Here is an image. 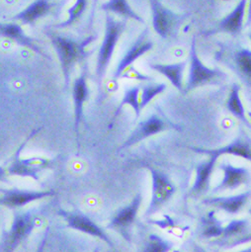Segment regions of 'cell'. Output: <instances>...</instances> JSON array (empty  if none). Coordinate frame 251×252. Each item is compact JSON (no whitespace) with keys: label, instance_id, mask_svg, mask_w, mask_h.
I'll use <instances>...</instances> for the list:
<instances>
[{"label":"cell","instance_id":"1","mask_svg":"<svg viewBox=\"0 0 251 252\" xmlns=\"http://www.w3.org/2000/svg\"><path fill=\"white\" fill-rule=\"evenodd\" d=\"M40 220V213L37 210L14 211L10 228L2 232L0 251L14 252L32 234Z\"/></svg>","mask_w":251,"mask_h":252},{"label":"cell","instance_id":"2","mask_svg":"<svg viewBox=\"0 0 251 252\" xmlns=\"http://www.w3.org/2000/svg\"><path fill=\"white\" fill-rule=\"evenodd\" d=\"M46 35L51 40V43L57 52L64 77V84L67 86L74 65L77 62L85 58L86 53L84 52V48L93 39L89 38L86 41L77 42L71 38L64 37L54 32H47Z\"/></svg>","mask_w":251,"mask_h":252},{"label":"cell","instance_id":"3","mask_svg":"<svg viewBox=\"0 0 251 252\" xmlns=\"http://www.w3.org/2000/svg\"><path fill=\"white\" fill-rule=\"evenodd\" d=\"M126 26H127V20H118L113 15L107 14L106 23H105V33L103 42L100 46L97 63H96V77L99 81H101L106 73L107 67L112 60L115 48L122 36L125 32Z\"/></svg>","mask_w":251,"mask_h":252},{"label":"cell","instance_id":"4","mask_svg":"<svg viewBox=\"0 0 251 252\" xmlns=\"http://www.w3.org/2000/svg\"><path fill=\"white\" fill-rule=\"evenodd\" d=\"M168 130L180 131L181 128L173 124L167 117L163 116V113L158 109V113H154L147 119L138 123L137 127L122 144L119 151L127 150L155 135Z\"/></svg>","mask_w":251,"mask_h":252},{"label":"cell","instance_id":"5","mask_svg":"<svg viewBox=\"0 0 251 252\" xmlns=\"http://www.w3.org/2000/svg\"><path fill=\"white\" fill-rule=\"evenodd\" d=\"M39 131L40 130L33 131L32 134L24 141V143L16 151L15 155L13 156L10 163L8 164V166L6 168L7 175L30 177V178H33L35 181H40L41 171L53 167L54 160H52V159L39 158V157H33L30 158H20L23 148L26 146L28 141Z\"/></svg>","mask_w":251,"mask_h":252},{"label":"cell","instance_id":"6","mask_svg":"<svg viewBox=\"0 0 251 252\" xmlns=\"http://www.w3.org/2000/svg\"><path fill=\"white\" fill-rule=\"evenodd\" d=\"M189 60H190L189 75H188V80L186 82V85L184 86L183 94H187L188 92H190L195 88L206 85L208 83H212L213 81L225 76V73L222 72L221 70L208 67L203 63V62L200 60L197 54L195 38L192 40Z\"/></svg>","mask_w":251,"mask_h":252},{"label":"cell","instance_id":"7","mask_svg":"<svg viewBox=\"0 0 251 252\" xmlns=\"http://www.w3.org/2000/svg\"><path fill=\"white\" fill-rule=\"evenodd\" d=\"M147 167L152 176V199L145 215L150 217L157 213L170 201L176 191V187L164 172L150 165Z\"/></svg>","mask_w":251,"mask_h":252},{"label":"cell","instance_id":"8","mask_svg":"<svg viewBox=\"0 0 251 252\" xmlns=\"http://www.w3.org/2000/svg\"><path fill=\"white\" fill-rule=\"evenodd\" d=\"M152 19L154 30L162 39L175 36L178 28L182 24L183 16L167 8L159 0H151Z\"/></svg>","mask_w":251,"mask_h":252},{"label":"cell","instance_id":"9","mask_svg":"<svg viewBox=\"0 0 251 252\" xmlns=\"http://www.w3.org/2000/svg\"><path fill=\"white\" fill-rule=\"evenodd\" d=\"M245 243H251V224L246 219L232 220L224 226L220 237L210 241L220 249H232Z\"/></svg>","mask_w":251,"mask_h":252},{"label":"cell","instance_id":"10","mask_svg":"<svg viewBox=\"0 0 251 252\" xmlns=\"http://www.w3.org/2000/svg\"><path fill=\"white\" fill-rule=\"evenodd\" d=\"M1 197H0V204L2 207L7 209L17 211L28 204L39 201L48 197H52L56 194L54 190H43V191H33V190H24L16 187L6 189H0Z\"/></svg>","mask_w":251,"mask_h":252},{"label":"cell","instance_id":"11","mask_svg":"<svg viewBox=\"0 0 251 252\" xmlns=\"http://www.w3.org/2000/svg\"><path fill=\"white\" fill-rule=\"evenodd\" d=\"M57 213L60 217H62L64 220L68 227L86 233L88 235L97 237L106 242L110 247L114 246L113 241L111 240L107 232L97 223H95L89 217L78 212H69L63 209H60Z\"/></svg>","mask_w":251,"mask_h":252},{"label":"cell","instance_id":"12","mask_svg":"<svg viewBox=\"0 0 251 252\" xmlns=\"http://www.w3.org/2000/svg\"><path fill=\"white\" fill-rule=\"evenodd\" d=\"M142 202L143 195L141 192H139L129 205L119 209L115 213L107 224V228L121 233L126 239L129 240V229L137 219L138 213L142 206Z\"/></svg>","mask_w":251,"mask_h":252},{"label":"cell","instance_id":"13","mask_svg":"<svg viewBox=\"0 0 251 252\" xmlns=\"http://www.w3.org/2000/svg\"><path fill=\"white\" fill-rule=\"evenodd\" d=\"M149 33V28L145 29L135 41V43L126 52L117 65V68L114 72V78H120L126 69L131 65H134L136 60L143 57L154 48V43L150 40Z\"/></svg>","mask_w":251,"mask_h":252},{"label":"cell","instance_id":"14","mask_svg":"<svg viewBox=\"0 0 251 252\" xmlns=\"http://www.w3.org/2000/svg\"><path fill=\"white\" fill-rule=\"evenodd\" d=\"M220 169L223 172V178L213 190V193L235 190L238 187L247 185L251 182V174L245 167H235L229 163H222L220 166Z\"/></svg>","mask_w":251,"mask_h":252},{"label":"cell","instance_id":"15","mask_svg":"<svg viewBox=\"0 0 251 252\" xmlns=\"http://www.w3.org/2000/svg\"><path fill=\"white\" fill-rule=\"evenodd\" d=\"M251 199V191L226 197H209L203 200V204L214 207L229 215L238 214Z\"/></svg>","mask_w":251,"mask_h":252},{"label":"cell","instance_id":"16","mask_svg":"<svg viewBox=\"0 0 251 252\" xmlns=\"http://www.w3.org/2000/svg\"><path fill=\"white\" fill-rule=\"evenodd\" d=\"M89 96V89L85 74H81L73 81L72 98L74 106V132L76 134L77 148L79 150V126L83 116V105Z\"/></svg>","mask_w":251,"mask_h":252},{"label":"cell","instance_id":"17","mask_svg":"<svg viewBox=\"0 0 251 252\" xmlns=\"http://www.w3.org/2000/svg\"><path fill=\"white\" fill-rule=\"evenodd\" d=\"M189 149L194 153L206 155V156H209L210 158H219L222 155H232V156L239 157L251 161V148L247 143H244L241 140H235L231 144L220 149L211 150V149H203V148H197V147H190Z\"/></svg>","mask_w":251,"mask_h":252},{"label":"cell","instance_id":"18","mask_svg":"<svg viewBox=\"0 0 251 252\" xmlns=\"http://www.w3.org/2000/svg\"><path fill=\"white\" fill-rule=\"evenodd\" d=\"M0 35L4 38L14 41L19 46L28 48V49L32 50L33 52H35L45 58H49L48 56H46L44 54V52L42 51L40 46L37 45L31 37L26 35L25 32L23 31L22 27L15 22L2 23L1 25H0Z\"/></svg>","mask_w":251,"mask_h":252},{"label":"cell","instance_id":"19","mask_svg":"<svg viewBox=\"0 0 251 252\" xmlns=\"http://www.w3.org/2000/svg\"><path fill=\"white\" fill-rule=\"evenodd\" d=\"M53 8V2L48 1V0H36L25 9L12 16L11 20L18 21L22 25H34L38 19L49 15Z\"/></svg>","mask_w":251,"mask_h":252},{"label":"cell","instance_id":"20","mask_svg":"<svg viewBox=\"0 0 251 252\" xmlns=\"http://www.w3.org/2000/svg\"><path fill=\"white\" fill-rule=\"evenodd\" d=\"M218 158H210L209 160L201 162L196 167V178L191 188V195L199 197L206 194L210 188V181Z\"/></svg>","mask_w":251,"mask_h":252},{"label":"cell","instance_id":"21","mask_svg":"<svg viewBox=\"0 0 251 252\" xmlns=\"http://www.w3.org/2000/svg\"><path fill=\"white\" fill-rule=\"evenodd\" d=\"M149 66L156 70L157 72L164 75L172 85L179 91L183 93L184 84H183V74L187 66V61H182L176 63H150Z\"/></svg>","mask_w":251,"mask_h":252},{"label":"cell","instance_id":"22","mask_svg":"<svg viewBox=\"0 0 251 252\" xmlns=\"http://www.w3.org/2000/svg\"><path fill=\"white\" fill-rule=\"evenodd\" d=\"M246 1L245 0H241V1H239L236 4L234 9L230 13H228L220 21L218 25L219 31L228 33L231 35L238 34L242 29Z\"/></svg>","mask_w":251,"mask_h":252},{"label":"cell","instance_id":"23","mask_svg":"<svg viewBox=\"0 0 251 252\" xmlns=\"http://www.w3.org/2000/svg\"><path fill=\"white\" fill-rule=\"evenodd\" d=\"M140 93H141V86L140 85H136L133 86L131 88H128L127 90L125 91L124 96L119 104V106L117 107V109L115 110L113 117H112V121L109 125V129H112L113 126L115 124V121L117 119V117L120 115L122 109L124 108V106L129 105L131 106L136 114V121L139 120L141 114H142V110H141V105H140Z\"/></svg>","mask_w":251,"mask_h":252},{"label":"cell","instance_id":"24","mask_svg":"<svg viewBox=\"0 0 251 252\" xmlns=\"http://www.w3.org/2000/svg\"><path fill=\"white\" fill-rule=\"evenodd\" d=\"M224 225L221 220L216 217V212L211 211L201 220L200 224V237L210 241L221 236Z\"/></svg>","mask_w":251,"mask_h":252},{"label":"cell","instance_id":"25","mask_svg":"<svg viewBox=\"0 0 251 252\" xmlns=\"http://www.w3.org/2000/svg\"><path fill=\"white\" fill-rule=\"evenodd\" d=\"M100 9L103 11H106L107 13H114L118 14L125 19L130 18L133 20H136L141 23H145V20L143 17L138 14L130 5V3L127 1V0H110V1L104 2L101 6Z\"/></svg>","mask_w":251,"mask_h":252},{"label":"cell","instance_id":"26","mask_svg":"<svg viewBox=\"0 0 251 252\" xmlns=\"http://www.w3.org/2000/svg\"><path fill=\"white\" fill-rule=\"evenodd\" d=\"M174 242L157 233H150L139 252H172Z\"/></svg>","mask_w":251,"mask_h":252},{"label":"cell","instance_id":"27","mask_svg":"<svg viewBox=\"0 0 251 252\" xmlns=\"http://www.w3.org/2000/svg\"><path fill=\"white\" fill-rule=\"evenodd\" d=\"M140 86H141L140 105H141L142 111L152 102V100L155 97L163 93L167 88L166 83H164V82L157 83L155 81L146 82V84H141Z\"/></svg>","mask_w":251,"mask_h":252},{"label":"cell","instance_id":"28","mask_svg":"<svg viewBox=\"0 0 251 252\" xmlns=\"http://www.w3.org/2000/svg\"><path fill=\"white\" fill-rule=\"evenodd\" d=\"M239 90L240 88L237 84L232 85L226 101V108L237 119L241 120L244 123H247V119L245 117V110L239 95Z\"/></svg>","mask_w":251,"mask_h":252},{"label":"cell","instance_id":"29","mask_svg":"<svg viewBox=\"0 0 251 252\" xmlns=\"http://www.w3.org/2000/svg\"><path fill=\"white\" fill-rule=\"evenodd\" d=\"M233 63L239 73L251 81V51L240 49L233 55Z\"/></svg>","mask_w":251,"mask_h":252},{"label":"cell","instance_id":"30","mask_svg":"<svg viewBox=\"0 0 251 252\" xmlns=\"http://www.w3.org/2000/svg\"><path fill=\"white\" fill-rule=\"evenodd\" d=\"M87 7V1L86 0H77V1L74 2V4L68 8L67 13H68V18L60 24H57L54 26V28H59V29H63V28H68L71 25H73L83 14Z\"/></svg>","mask_w":251,"mask_h":252},{"label":"cell","instance_id":"31","mask_svg":"<svg viewBox=\"0 0 251 252\" xmlns=\"http://www.w3.org/2000/svg\"><path fill=\"white\" fill-rule=\"evenodd\" d=\"M120 78H128V79H134V80H138L141 82H152L155 81V78L148 75V74H144L141 71H139L134 65H131L130 67H128L126 69L123 74L121 75Z\"/></svg>","mask_w":251,"mask_h":252},{"label":"cell","instance_id":"32","mask_svg":"<svg viewBox=\"0 0 251 252\" xmlns=\"http://www.w3.org/2000/svg\"><path fill=\"white\" fill-rule=\"evenodd\" d=\"M49 231H50V226H47L45 232H44V235L36 249L35 252H45L46 250V246H47V242H48V237H49Z\"/></svg>","mask_w":251,"mask_h":252},{"label":"cell","instance_id":"33","mask_svg":"<svg viewBox=\"0 0 251 252\" xmlns=\"http://www.w3.org/2000/svg\"><path fill=\"white\" fill-rule=\"evenodd\" d=\"M191 252H208L203 246L195 243L191 249Z\"/></svg>","mask_w":251,"mask_h":252},{"label":"cell","instance_id":"34","mask_svg":"<svg viewBox=\"0 0 251 252\" xmlns=\"http://www.w3.org/2000/svg\"><path fill=\"white\" fill-rule=\"evenodd\" d=\"M235 252H251V245L242 249V250H239V251H235Z\"/></svg>","mask_w":251,"mask_h":252},{"label":"cell","instance_id":"35","mask_svg":"<svg viewBox=\"0 0 251 252\" xmlns=\"http://www.w3.org/2000/svg\"><path fill=\"white\" fill-rule=\"evenodd\" d=\"M99 250H100V248H99V247H96V248L93 250V252H99Z\"/></svg>","mask_w":251,"mask_h":252},{"label":"cell","instance_id":"36","mask_svg":"<svg viewBox=\"0 0 251 252\" xmlns=\"http://www.w3.org/2000/svg\"><path fill=\"white\" fill-rule=\"evenodd\" d=\"M247 115H248V117H249V119L251 120V111H249V112H247Z\"/></svg>","mask_w":251,"mask_h":252},{"label":"cell","instance_id":"37","mask_svg":"<svg viewBox=\"0 0 251 252\" xmlns=\"http://www.w3.org/2000/svg\"><path fill=\"white\" fill-rule=\"evenodd\" d=\"M172 252H181V251L180 250H173Z\"/></svg>","mask_w":251,"mask_h":252},{"label":"cell","instance_id":"38","mask_svg":"<svg viewBox=\"0 0 251 252\" xmlns=\"http://www.w3.org/2000/svg\"><path fill=\"white\" fill-rule=\"evenodd\" d=\"M248 212H249V214L251 215V209H249V211H248Z\"/></svg>","mask_w":251,"mask_h":252},{"label":"cell","instance_id":"39","mask_svg":"<svg viewBox=\"0 0 251 252\" xmlns=\"http://www.w3.org/2000/svg\"><path fill=\"white\" fill-rule=\"evenodd\" d=\"M249 39L251 40V33H250V35H249Z\"/></svg>","mask_w":251,"mask_h":252}]
</instances>
